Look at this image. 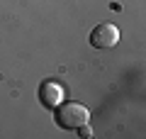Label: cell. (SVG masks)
Here are the masks:
<instances>
[{
    "label": "cell",
    "mask_w": 146,
    "mask_h": 139,
    "mask_svg": "<svg viewBox=\"0 0 146 139\" xmlns=\"http://www.w3.org/2000/svg\"><path fill=\"white\" fill-rule=\"evenodd\" d=\"M90 112L80 103H58L56 105V124L61 129H78L88 124Z\"/></svg>",
    "instance_id": "6da1fadb"
},
{
    "label": "cell",
    "mask_w": 146,
    "mask_h": 139,
    "mask_svg": "<svg viewBox=\"0 0 146 139\" xmlns=\"http://www.w3.org/2000/svg\"><path fill=\"white\" fill-rule=\"evenodd\" d=\"M117 41H119V29L110 22H102L90 32V46L95 49H112Z\"/></svg>",
    "instance_id": "7a4b0ae2"
},
{
    "label": "cell",
    "mask_w": 146,
    "mask_h": 139,
    "mask_svg": "<svg viewBox=\"0 0 146 139\" xmlns=\"http://www.w3.org/2000/svg\"><path fill=\"white\" fill-rule=\"evenodd\" d=\"M39 100L46 108H56L58 103H63V88L58 83H44L39 88Z\"/></svg>",
    "instance_id": "3957f363"
}]
</instances>
